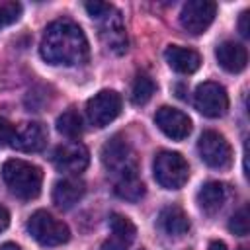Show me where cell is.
<instances>
[{
  "label": "cell",
  "instance_id": "obj_1",
  "mask_svg": "<svg viewBox=\"0 0 250 250\" xmlns=\"http://www.w3.org/2000/svg\"><path fill=\"white\" fill-rule=\"evenodd\" d=\"M39 53L49 64L76 66L88 61L90 47L80 25L68 20H57L47 25L39 43Z\"/></svg>",
  "mask_w": 250,
  "mask_h": 250
},
{
  "label": "cell",
  "instance_id": "obj_2",
  "mask_svg": "<svg viewBox=\"0 0 250 250\" xmlns=\"http://www.w3.org/2000/svg\"><path fill=\"white\" fill-rule=\"evenodd\" d=\"M2 180L12 195L20 199H35L41 193L43 172L27 160L10 158L2 164Z\"/></svg>",
  "mask_w": 250,
  "mask_h": 250
},
{
  "label": "cell",
  "instance_id": "obj_3",
  "mask_svg": "<svg viewBox=\"0 0 250 250\" xmlns=\"http://www.w3.org/2000/svg\"><path fill=\"white\" fill-rule=\"evenodd\" d=\"M154 180L166 189H180L189 178L188 160L174 150H162L154 156L152 162Z\"/></svg>",
  "mask_w": 250,
  "mask_h": 250
},
{
  "label": "cell",
  "instance_id": "obj_4",
  "mask_svg": "<svg viewBox=\"0 0 250 250\" xmlns=\"http://www.w3.org/2000/svg\"><path fill=\"white\" fill-rule=\"evenodd\" d=\"M27 232L43 246H61L64 242H68L70 238V230L68 227L55 219L51 213L47 211H35L29 221H27Z\"/></svg>",
  "mask_w": 250,
  "mask_h": 250
},
{
  "label": "cell",
  "instance_id": "obj_5",
  "mask_svg": "<svg viewBox=\"0 0 250 250\" xmlns=\"http://www.w3.org/2000/svg\"><path fill=\"white\" fill-rule=\"evenodd\" d=\"M102 162L107 170V174H111L115 180L129 176V174H137V160H135V152L133 148L119 137H113L111 141H107L102 148Z\"/></svg>",
  "mask_w": 250,
  "mask_h": 250
},
{
  "label": "cell",
  "instance_id": "obj_6",
  "mask_svg": "<svg viewBox=\"0 0 250 250\" xmlns=\"http://www.w3.org/2000/svg\"><path fill=\"white\" fill-rule=\"evenodd\" d=\"M197 152L201 160L215 170H227L232 164V148L229 141L217 131H203L197 141Z\"/></svg>",
  "mask_w": 250,
  "mask_h": 250
},
{
  "label": "cell",
  "instance_id": "obj_7",
  "mask_svg": "<svg viewBox=\"0 0 250 250\" xmlns=\"http://www.w3.org/2000/svg\"><path fill=\"white\" fill-rule=\"evenodd\" d=\"M121 105H123V100L115 90H102L94 94L86 104L88 121L94 127L102 129L121 113Z\"/></svg>",
  "mask_w": 250,
  "mask_h": 250
},
{
  "label": "cell",
  "instance_id": "obj_8",
  "mask_svg": "<svg viewBox=\"0 0 250 250\" xmlns=\"http://www.w3.org/2000/svg\"><path fill=\"white\" fill-rule=\"evenodd\" d=\"M193 105L195 109L211 119L223 117L229 109V96L227 90L219 82H203L195 88L193 94Z\"/></svg>",
  "mask_w": 250,
  "mask_h": 250
},
{
  "label": "cell",
  "instance_id": "obj_9",
  "mask_svg": "<svg viewBox=\"0 0 250 250\" xmlns=\"http://www.w3.org/2000/svg\"><path fill=\"white\" fill-rule=\"evenodd\" d=\"M217 14V4L209 0H189L180 12V23L191 35H201L213 23Z\"/></svg>",
  "mask_w": 250,
  "mask_h": 250
},
{
  "label": "cell",
  "instance_id": "obj_10",
  "mask_svg": "<svg viewBox=\"0 0 250 250\" xmlns=\"http://www.w3.org/2000/svg\"><path fill=\"white\" fill-rule=\"evenodd\" d=\"M90 162V154H88V148L78 143V141H72V143H64L61 146L55 148L53 152V164L59 172H64V174H80L86 170Z\"/></svg>",
  "mask_w": 250,
  "mask_h": 250
},
{
  "label": "cell",
  "instance_id": "obj_11",
  "mask_svg": "<svg viewBox=\"0 0 250 250\" xmlns=\"http://www.w3.org/2000/svg\"><path fill=\"white\" fill-rule=\"evenodd\" d=\"M98 21H100V37H102L105 49L115 55L125 53L127 51V33H125L121 14L115 8H111Z\"/></svg>",
  "mask_w": 250,
  "mask_h": 250
},
{
  "label": "cell",
  "instance_id": "obj_12",
  "mask_svg": "<svg viewBox=\"0 0 250 250\" xmlns=\"http://www.w3.org/2000/svg\"><path fill=\"white\" fill-rule=\"evenodd\" d=\"M154 123L166 137H170L174 141H184L191 133V119L184 111L170 107V105H162L156 111Z\"/></svg>",
  "mask_w": 250,
  "mask_h": 250
},
{
  "label": "cell",
  "instance_id": "obj_13",
  "mask_svg": "<svg viewBox=\"0 0 250 250\" xmlns=\"http://www.w3.org/2000/svg\"><path fill=\"white\" fill-rule=\"evenodd\" d=\"M47 145V129L41 123H21L14 127L12 146L20 152H39Z\"/></svg>",
  "mask_w": 250,
  "mask_h": 250
},
{
  "label": "cell",
  "instance_id": "obj_14",
  "mask_svg": "<svg viewBox=\"0 0 250 250\" xmlns=\"http://www.w3.org/2000/svg\"><path fill=\"white\" fill-rule=\"evenodd\" d=\"M109 229H111V234L102 244L100 250H129V246L135 242V236H137V229H135L133 221L125 215L111 213Z\"/></svg>",
  "mask_w": 250,
  "mask_h": 250
},
{
  "label": "cell",
  "instance_id": "obj_15",
  "mask_svg": "<svg viewBox=\"0 0 250 250\" xmlns=\"http://www.w3.org/2000/svg\"><path fill=\"white\" fill-rule=\"evenodd\" d=\"M86 193V186L78 178H62L53 188V203L59 209H70L74 207Z\"/></svg>",
  "mask_w": 250,
  "mask_h": 250
},
{
  "label": "cell",
  "instance_id": "obj_16",
  "mask_svg": "<svg viewBox=\"0 0 250 250\" xmlns=\"http://www.w3.org/2000/svg\"><path fill=\"white\" fill-rule=\"evenodd\" d=\"M215 57H217V62L227 72H240L246 68V62H248L246 47H242L240 43H234V41L219 43L215 49Z\"/></svg>",
  "mask_w": 250,
  "mask_h": 250
},
{
  "label": "cell",
  "instance_id": "obj_17",
  "mask_svg": "<svg viewBox=\"0 0 250 250\" xmlns=\"http://www.w3.org/2000/svg\"><path fill=\"white\" fill-rule=\"evenodd\" d=\"M164 59L168 66L180 74H193L201 64V57L197 51L180 45H170L164 51Z\"/></svg>",
  "mask_w": 250,
  "mask_h": 250
},
{
  "label": "cell",
  "instance_id": "obj_18",
  "mask_svg": "<svg viewBox=\"0 0 250 250\" xmlns=\"http://www.w3.org/2000/svg\"><path fill=\"white\" fill-rule=\"evenodd\" d=\"M227 201V188L221 182H207L197 191V205L205 215H215Z\"/></svg>",
  "mask_w": 250,
  "mask_h": 250
},
{
  "label": "cell",
  "instance_id": "obj_19",
  "mask_svg": "<svg viewBox=\"0 0 250 250\" xmlns=\"http://www.w3.org/2000/svg\"><path fill=\"white\" fill-rule=\"evenodd\" d=\"M158 227L168 236H182L189 230V219L178 205H168L158 215Z\"/></svg>",
  "mask_w": 250,
  "mask_h": 250
},
{
  "label": "cell",
  "instance_id": "obj_20",
  "mask_svg": "<svg viewBox=\"0 0 250 250\" xmlns=\"http://www.w3.org/2000/svg\"><path fill=\"white\" fill-rule=\"evenodd\" d=\"M115 193L127 201H139L145 195V184L141 182L139 174H129L115 180Z\"/></svg>",
  "mask_w": 250,
  "mask_h": 250
},
{
  "label": "cell",
  "instance_id": "obj_21",
  "mask_svg": "<svg viewBox=\"0 0 250 250\" xmlns=\"http://www.w3.org/2000/svg\"><path fill=\"white\" fill-rule=\"evenodd\" d=\"M57 131H59L61 135L68 137V139L80 137L82 131H84V123H82L80 113H78L76 109H72V107L66 109V111H62V113L59 115V119H57Z\"/></svg>",
  "mask_w": 250,
  "mask_h": 250
},
{
  "label": "cell",
  "instance_id": "obj_22",
  "mask_svg": "<svg viewBox=\"0 0 250 250\" xmlns=\"http://www.w3.org/2000/svg\"><path fill=\"white\" fill-rule=\"evenodd\" d=\"M154 88H156V86H154V82H152L150 76L139 74V76L135 78V82H133V88H131V102H133L135 105H145V104L152 98Z\"/></svg>",
  "mask_w": 250,
  "mask_h": 250
},
{
  "label": "cell",
  "instance_id": "obj_23",
  "mask_svg": "<svg viewBox=\"0 0 250 250\" xmlns=\"http://www.w3.org/2000/svg\"><path fill=\"white\" fill-rule=\"evenodd\" d=\"M21 16V4L20 2H2L0 4V27H6L14 21H18Z\"/></svg>",
  "mask_w": 250,
  "mask_h": 250
},
{
  "label": "cell",
  "instance_id": "obj_24",
  "mask_svg": "<svg viewBox=\"0 0 250 250\" xmlns=\"http://www.w3.org/2000/svg\"><path fill=\"white\" fill-rule=\"evenodd\" d=\"M229 230H230L232 234H236V236H246V234H248V209H246V207L238 209V211L230 217V221H229Z\"/></svg>",
  "mask_w": 250,
  "mask_h": 250
},
{
  "label": "cell",
  "instance_id": "obj_25",
  "mask_svg": "<svg viewBox=\"0 0 250 250\" xmlns=\"http://www.w3.org/2000/svg\"><path fill=\"white\" fill-rule=\"evenodd\" d=\"M84 8H86V12H88V16L92 18V20H100L102 16H105L113 6L111 4H107V2H86L84 4Z\"/></svg>",
  "mask_w": 250,
  "mask_h": 250
},
{
  "label": "cell",
  "instance_id": "obj_26",
  "mask_svg": "<svg viewBox=\"0 0 250 250\" xmlns=\"http://www.w3.org/2000/svg\"><path fill=\"white\" fill-rule=\"evenodd\" d=\"M12 137H14V125L4 117H0V148L12 145Z\"/></svg>",
  "mask_w": 250,
  "mask_h": 250
},
{
  "label": "cell",
  "instance_id": "obj_27",
  "mask_svg": "<svg viewBox=\"0 0 250 250\" xmlns=\"http://www.w3.org/2000/svg\"><path fill=\"white\" fill-rule=\"evenodd\" d=\"M238 29H240V35H242V37H248V35H250V27H248V10L240 14Z\"/></svg>",
  "mask_w": 250,
  "mask_h": 250
},
{
  "label": "cell",
  "instance_id": "obj_28",
  "mask_svg": "<svg viewBox=\"0 0 250 250\" xmlns=\"http://www.w3.org/2000/svg\"><path fill=\"white\" fill-rule=\"evenodd\" d=\"M8 225H10V213L0 205V232H4L8 229Z\"/></svg>",
  "mask_w": 250,
  "mask_h": 250
},
{
  "label": "cell",
  "instance_id": "obj_29",
  "mask_svg": "<svg viewBox=\"0 0 250 250\" xmlns=\"http://www.w3.org/2000/svg\"><path fill=\"white\" fill-rule=\"evenodd\" d=\"M209 250H227V244L223 240H213L209 244Z\"/></svg>",
  "mask_w": 250,
  "mask_h": 250
},
{
  "label": "cell",
  "instance_id": "obj_30",
  "mask_svg": "<svg viewBox=\"0 0 250 250\" xmlns=\"http://www.w3.org/2000/svg\"><path fill=\"white\" fill-rule=\"evenodd\" d=\"M0 250H20V246H18V244H14V242H6V244H2V246H0Z\"/></svg>",
  "mask_w": 250,
  "mask_h": 250
},
{
  "label": "cell",
  "instance_id": "obj_31",
  "mask_svg": "<svg viewBox=\"0 0 250 250\" xmlns=\"http://www.w3.org/2000/svg\"><path fill=\"white\" fill-rule=\"evenodd\" d=\"M240 250H246V248H240Z\"/></svg>",
  "mask_w": 250,
  "mask_h": 250
},
{
  "label": "cell",
  "instance_id": "obj_32",
  "mask_svg": "<svg viewBox=\"0 0 250 250\" xmlns=\"http://www.w3.org/2000/svg\"><path fill=\"white\" fill-rule=\"evenodd\" d=\"M141 250H145V248H141Z\"/></svg>",
  "mask_w": 250,
  "mask_h": 250
}]
</instances>
